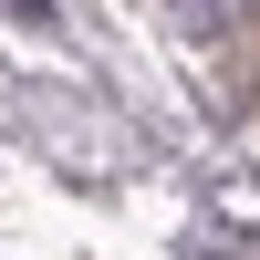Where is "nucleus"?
Masks as SVG:
<instances>
[{"label":"nucleus","instance_id":"nucleus-1","mask_svg":"<svg viewBox=\"0 0 260 260\" xmlns=\"http://www.w3.org/2000/svg\"><path fill=\"white\" fill-rule=\"evenodd\" d=\"M177 21H187L198 42H240V31H250V0H177Z\"/></svg>","mask_w":260,"mask_h":260},{"label":"nucleus","instance_id":"nucleus-2","mask_svg":"<svg viewBox=\"0 0 260 260\" xmlns=\"http://www.w3.org/2000/svg\"><path fill=\"white\" fill-rule=\"evenodd\" d=\"M0 11H11V21H31V31H52V21H62L52 0H0Z\"/></svg>","mask_w":260,"mask_h":260}]
</instances>
